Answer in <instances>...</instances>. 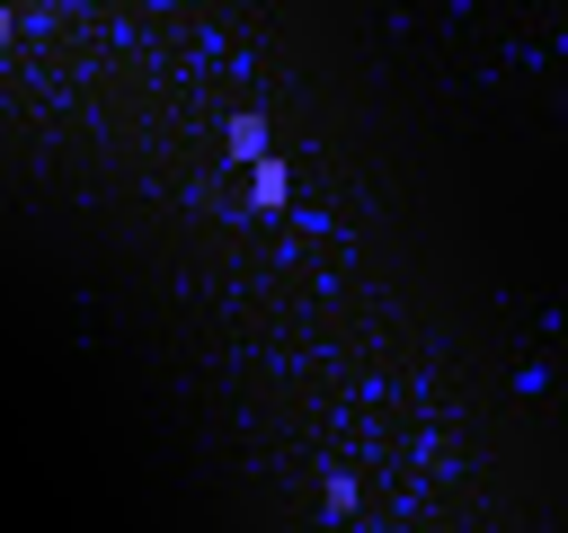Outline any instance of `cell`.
<instances>
[{
  "label": "cell",
  "mask_w": 568,
  "mask_h": 533,
  "mask_svg": "<svg viewBox=\"0 0 568 533\" xmlns=\"http://www.w3.org/2000/svg\"><path fill=\"white\" fill-rule=\"evenodd\" d=\"M222 151H231V160H266V151H275V142H266V115H248V107H240V115L222 124Z\"/></svg>",
  "instance_id": "cell-1"
},
{
  "label": "cell",
  "mask_w": 568,
  "mask_h": 533,
  "mask_svg": "<svg viewBox=\"0 0 568 533\" xmlns=\"http://www.w3.org/2000/svg\"><path fill=\"white\" fill-rule=\"evenodd\" d=\"M248 187H257V204H284V187H293V178H284V160L266 151V160H248Z\"/></svg>",
  "instance_id": "cell-2"
},
{
  "label": "cell",
  "mask_w": 568,
  "mask_h": 533,
  "mask_svg": "<svg viewBox=\"0 0 568 533\" xmlns=\"http://www.w3.org/2000/svg\"><path fill=\"white\" fill-rule=\"evenodd\" d=\"M320 506H328V524H346V515H355V480H346V471H328V489H320Z\"/></svg>",
  "instance_id": "cell-3"
},
{
  "label": "cell",
  "mask_w": 568,
  "mask_h": 533,
  "mask_svg": "<svg viewBox=\"0 0 568 533\" xmlns=\"http://www.w3.org/2000/svg\"><path fill=\"white\" fill-rule=\"evenodd\" d=\"M0 44H9V9H0Z\"/></svg>",
  "instance_id": "cell-4"
}]
</instances>
